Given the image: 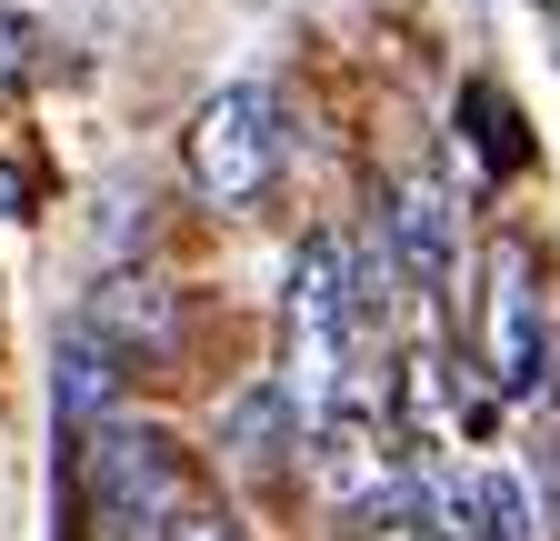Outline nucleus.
I'll list each match as a JSON object with an SVG mask.
<instances>
[{
	"instance_id": "11",
	"label": "nucleus",
	"mask_w": 560,
	"mask_h": 541,
	"mask_svg": "<svg viewBox=\"0 0 560 541\" xmlns=\"http://www.w3.org/2000/svg\"><path fill=\"white\" fill-rule=\"evenodd\" d=\"M350 541H451V531L431 521V482H410V492H400L390 511H371V521L350 531Z\"/></svg>"
},
{
	"instance_id": "5",
	"label": "nucleus",
	"mask_w": 560,
	"mask_h": 541,
	"mask_svg": "<svg viewBox=\"0 0 560 541\" xmlns=\"http://www.w3.org/2000/svg\"><path fill=\"white\" fill-rule=\"evenodd\" d=\"M210 441H221L231 461V482H270V471H291L311 451V422H301V401L280 371H250L221 391V412H210Z\"/></svg>"
},
{
	"instance_id": "1",
	"label": "nucleus",
	"mask_w": 560,
	"mask_h": 541,
	"mask_svg": "<svg viewBox=\"0 0 560 541\" xmlns=\"http://www.w3.org/2000/svg\"><path fill=\"white\" fill-rule=\"evenodd\" d=\"M371 311H381V291H361V251L340 231H311L301 261H291V371H280L311 431L330 412H350V371H361Z\"/></svg>"
},
{
	"instance_id": "7",
	"label": "nucleus",
	"mask_w": 560,
	"mask_h": 541,
	"mask_svg": "<svg viewBox=\"0 0 560 541\" xmlns=\"http://www.w3.org/2000/svg\"><path fill=\"white\" fill-rule=\"evenodd\" d=\"M420 482H431V521L451 541H540L521 471H501V461H451V471H420Z\"/></svg>"
},
{
	"instance_id": "2",
	"label": "nucleus",
	"mask_w": 560,
	"mask_h": 541,
	"mask_svg": "<svg viewBox=\"0 0 560 541\" xmlns=\"http://www.w3.org/2000/svg\"><path fill=\"white\" fill-rule=\"evenodd\" d=\"M480 381L501 401L550 391V281H540V251L521 231H501L480 251Z\"/></svg>"
},
{
	"instance_id": "12",
	"label": "nucleus",
	"mask_w": 560,
	"mask_h": 541,
	"mask_svg": "<svg viewBox=\"0 0 560 541\" xmlns=\"http://www.w3.org/2000/svg\"><path fill=\"white\" fill-rule=\"evenodd\" d=\"M130 541H241V521L210 511V502H190V511H171V521H151V531H130Z\"/></svg>"
},
{
	"instance_id": "10",
	"label": "nucleus",
	"mask_w": 560,
	"mask_h": 541,
	"mask_svg": "<svg viewBox=\"0 0 560 541\" xmlns=\"http://www.w3.org/2000/svg\"><path fill=\"white\" fill-rule=\"evenodd\" d=\"M110 371H120V352L101 342L91 321H70V331H60V412L81 422V431H91V412L110 422Z\"/></svg>"
},
{
	"instance_id": "9",
	"label": "nucleus",
	"mask_w": 560,
	"mask_h": 541,
	"mask_svg": "<svg viewBox=\"0 0 560 541\" xmlns=\"http://www.w3.org/2000/svg\"><path fill=\"white\" fill-rule=\"evenodd\" d=\"M91 331H101L110 352H171V342H180V301H171L161 281H101Z\"/></svg>"
},
{
	"instance_id": "3",
	"label": "nucleus",
	"mask_w": 560,
	"mask_h": 541,
	"mask_svg": "<svg viewBox=\"0 0 560 541\" xmlns=\"http://www.w3.org/2000/svg\"><path fill=\"white\" fill-rule=\"evenodd\" d=\"M81 492L101 511V541H130L171 511H190V461L171 451V431L151 422H91V451H81Z\"/></svg>"
},
{
	"instance_id": "6",
	"label": "nucleus",
	"mask_w": 560,
	"mask_h": 541,
	"mask_svg": "<svg viewBox=\"0 0 560 541\" xmlns=\"http://www.w3.org/2000/svg\"><path fill=\"white\" fill-rule=\"evenodd\" d=\"M311 482H320V502L330 511H350V521H371V511H390L420 471L381 441V422L371 412H330L320 431H311Z\"/></svg>"
},
{
	"instance_id": "4",
	"label": "nucleus",
	"mask_w": 560,
	"mask_h": 541,
	"mask_svg": "<svg viewBox=\"0 0 560 541\" xmlns=\"http://www.w3.org/2000/svg\"><path fill=\"white\" fill-rule=\"evenodd\" d=\"M180 161H190V191L221 200V211L260 200V191L280 181V91H260V81H221V91L190 111Z\"/></svg>"
},
{
	"instance_id": "8",
	"label": "nucleus",
	"mask_w": 560,
	"mask_h": 541,
	"mask_svg": "<svg viewBox=\"0 0 560 541\" xmlns=\"http://www.w3.org/2000/svg\"><path fill=\"white\" fill-rule=\"evenodd\" d=\"M390 251H400V270H410L420 291H451L460 251H451V191L431 171H400L390 181Z\"/></svg>"
}]
</instances>
